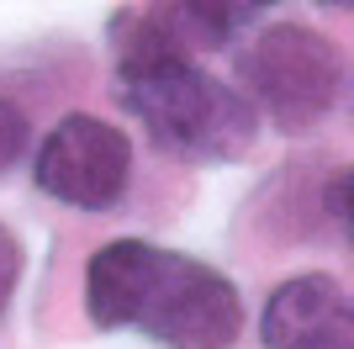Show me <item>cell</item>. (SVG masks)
<instances>
[{
	"label": "cell",
	"mask_w": 354,
	"mask_h": 349,
	"mask_svg": "<svg viewBox=\"0 0 354 349\" xmlns=\"http://www.w3.org/2000/svg\"><path fill=\"white\" fill-rule=\"evenodd\" d=\"M117 53V96L143 122L148 143L185 164H233L254 148L259 116L196 64L185 37L175 32L169 6H133L111 16Z\"/></svg>",
	"instance_id": "6da1fadb"
},
{
	"label": "cell",
	"mask_w": 354,
	"mask_h": 349,
	"mask_svg": "<svg viewBox=\"0 0 354 349\" xmlns=\"http://www.w3.org/2000/svg\"><path fill=\"white\" fill-rule=\"evenodd\" d=\"M85 312L95 328H133L164 349H233L243 296L222 270L143 238H111L85 265Z\"/></svg>",
	"instance_id": "7a4b0ae2"
},
{
	"label": "cell",
	"mask_w": 354,
	"mask_h": 349,
	"mask_svg": "<svg viewBox=\"0 0 354 349\" xmlns=\"http://www.w3.org/2000/svg\"><path fill=\"white\" fill-rule=\"evenodd\" d=\"M238 80H243L238 96L254 106V116L265 111L281 132H307L328 111L344 106L349 64H344V48L333 37L281 21V27H265L243 48Z\"/></svg>",
	"instance_id": "3957f363"
},
{
	"label": "cell",
	"mask_w": 354,
	"mask_h": 349,
	"mask_svg": "<svg viewBox=\"0 0 354 349\" xmlns=\"http://www.w3.org/2000/svg\"><path fill=\"white\" fill-rule=\"evenodd\" d=\"M32 180L43 196H53L64 206L111 212V206L127 202V186H133V143L122 127H111L101 116L69 111L37 143Z\"/></svg>",
	"instance_id": "277c9868"
},
{
	"label": "cell",
	"mask_w": 354,
	"mask_h": 349,
	"mask_svg": "<svg viewBox=\"0 0 354 349\" xmlns=\"http://www.w3.org/2000/svg\"><path fill=\"white\" fill-rule=\"evenodd\" d=\"M259 339L265 349H354L349 291L323 270L281 280L265 302Z\"/></svg>",
	"instance_id": "5b68a950"
},
{
	"label": "cell",
	"mask_w": 354,
	"mask_h": 349,
	"mask_svg": "<svg viewBox=\"0 0 354 349\" xmlns=\"http://www.w3.org/2000/svg\"><path fill=\"white\" fill-rule=\"evenodd\" d=\"M169 16H175V32L185 37L191 53H201V48L217 53L238 32H249L265 16V6H169Z\"/></svg>",
	"instance_id": "8992f818"
},
{
	"label": "cell",
	"mask_w": 354,
	"mask_h": 349,
	"mask_svg": "<svg viewBox=\"0 0 354 349\" xmlns=\"http://www.w3.org/2000/svg\"><path fill=\"white\" fill-rule=\"evenodd\" d=\"M27 143H32V122H27V111L0 90V174L11 170L21 154H27Z\"/></svg>",
	"instance_id": "52a82bcc"
},
{
	"label": "cell",
	"mask_w": 354,
	"mask_h": 349,
	"mask_svg": "<svg viewBox=\"0 0 354 349\" xmlns=\"http://www.w3.org/2000/svg\"><path fill=\"white\" fill-rule=\"evenodd\" d=\"M21 270H27V254H21V238H16L6 222H0V318L11 307L16 286H21Z\"/></svg>",
	"instance_id": "ba28073f"
},
{
	"label": "cell",
	"mask_w": 354,
	"mask_h": 349,
	"mask_svg": "<svg viewBox=\"0 0 354 349\" xmlns=\"http://www.w3.org/2000/svg\"><path fill=\"white\" fill-rule=\"evenodd\" d=\"M323 212L339 222V233L349 238V170H333L323 180Z\"/></svg>",
	"instance_id": "9c48e42d"
}]
</instances>
